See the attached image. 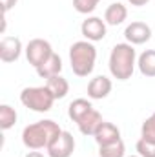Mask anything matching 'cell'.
<instances>
[{
	"label": "cell",
	"mask_w": 155,
	"mask_h": 157,
	"mask_svg": "<svg viewBox=\"0 0 155 157\" xmlns=\"http://www.w3.org/2000/svg\"><path fill=\"white\" fill-rule=\"evenodd\" d=\"M60 132L62 128L51 119L37 121L33 124H28L22 130V143L29 150H42V148H47Z\"/></svg>",
	"instance_id": "obj_1"
},
{
	"label": "cell",
	"mask_w": 155,
	"mask_h": 157,
	"mask_svg": "<svg viewBox=\"0 0 155 157\" xmlns=\"http://www.w3.org/2000/svg\"><path fill=\"white\" fill-rule=\"evenodd\" d=\"M135 66H137V53H135V48L131 44L120 42L112 48L108 68H110V73L113 78H117V80L131 78Z\"/></svg>",
	"instance_id": "obj_2"
},
{
	"label": "cell",
	"mask_w": 155,
	"mask_h": 157,
	"mask_svg": "<svg viewBox=\"0 0 155 157\" xmlns=\"http://www.w3.org/2000/svg\"><path fill=\"white\" fill-rule=\"evenodd\" d=\"M97 62V48L89 40H77L70 48V64L77 77H88L93 73Z\"/></svg>",
	"instance_id": "obj_3"
},
{
	"label": "cell",
	"mask_w": 155,
	"mask_h": 157,
	"mask_svg": "<svg viewBox=\"0 0 155 157\" xmlns=\"http://www.w3.org/2000/svg\"><path fill=\"white\" fill-rule=\"evenodd\" d=\"M57 99L53 97V93L47 90V86H29L24 88L20 91V102L37 113H46L53 108V102Z\"/></svg>",
	"instance_id": "obj_4"
},
{
	"label": "cell",
	"mask_w": 155,
	"mask_h": 157,
	"mask_svg": "<svg viewBox=\"0 0 155 157\" xmlns=\"http://www.w3.org/2000/svg\"><path fill=\"white\" fill-rule=\"evenodd\" d=\"M24 51H26L28 62H29L33 68H39L44 60H47V59L55 53L53 48H51V44L44 39H31L26 44V49H24Z\"/></svg>",
	"instance_id": "obj_5"
},
{
	"label": "cell",
	"mask_w": 155,
	"mask_h": 157,
	"mask_svg": "<svg viewBox=\"0 0 155 157\" xmlns=\"http://www.w3.org/2000/svg\"><path fill=\"white\" fill-rule=\"evenodd\" d=\"M46 150L49 157H71L75 152V139L70 132L62 130Z\"/></svg>",
	"instance_id": "obj_6"
},
{
	"label": "cell",
	"mask_w": 155,
	"mask_h": 157,
	"mask_svg": "<svg viewBox=\"0 0 155 157\" xmlns=\"http://www.w3.org/2000/svg\"><path fill=\"white\" fill-rule=\"evenodd\" d=\"M106 22L100 17H88L82 24H80V33L82 37L89 42H99L106 37Z\"/></svg>",
	"instance_id": "obj_7"
},
{
	"label": "cell",
	"mask_w": 155,
	"mask_h": 157,
	"mask_svg": "<svg viewBox=\"0 0 155 157\" xmlns=\"http://www.w3.org/2000/svg\"><path fill=\"white\" fill-rule=\"evenodd\" d=\"M124 37L128 40V44H131V46H141V44H146L148 40L152 39V28H150L146 22L135 20V22H131V24L126 26Z\"/></svg>",
	"instance_id": "obj_8"
},
{
	"label": "cell",
	"mask_w": 155,
	"mask_h": 157,
	"mask_svg": "<svg viewBox=\"0 0 155 157\" xmlns=\"http://www.w3.org/2000/svg\"><path fill=\"white\" fill-rule=\"evenodd\" d=\"M24 49L26 48L22 46V40L18 37H4L0 40V60L6 64L15 62L20 59Z\"/></svg>",
	"instance_id": "obj_9"
},
{
	"label": "cell",
	"mask_w": 155,
	"mask_h": 157,
	"mask_svg": "<svg viewBox=\"0 0 155 157\" xmlns=\"http://www.w3.org/2000/svg\"><path fill=\"white\" fill-rule=\"evenodd\" d=\"M112 78H108L106 75H97L89 80L88 84V97L93 101H102L112 93Z\"/></svg>",
	"instance_id": "obj_10"
},
{
	"label": "cell",
	"mask_w": 155,
	"mask_h": 157,
	"mask_svg": "<svg viewBox=\"0 0 155 157\" xmlns=\"http://www.w3.org/2000/svg\"><path fill=\"white\" fill-rule=\"evenodd\" d=\"M95 143L99 146H106V144H112V143H117L120 141V130L117 128L113 122H108V121H102L100 126L97 128L95 135H93Z\"/></svg>",
	"instance_id": "obj_11"
},
{
	"label": "cell",
	"mask_w": 155,
	"mask_h": 157,
	"mask_svg": "<svg viewBox=\"0 0 155 157\" xmlns=\"http://www.w3.org/2000/svg\"><path fill=\"white\" fill-rule=\"evenodd\" d=\"M100 122H102V115L95 110V108H91L84 117L80 119L77 122V126H78V132L82 133V135H95V132H97V128L100 126Z\"/></svg>",
	"instance_id": "obj_12"
},
{
	"label": "cell",
	"mask_w": 155,
	"mask_h": 157,
	"mask_svg": "<svg viewBox=\"0 0 155 157\" xmlns=\"http://www.w3.org/2000/svg\"><path fill=\"white\" fill-rule=\"evenodd\" d=\"M126 18H128V9H126V6L120 4V2L110 4V6L106 7V11H104V22H106L108 26H120Z\"/></svg>",
	"instance_id": "obj_13"
},
{
	"label": "cell",
	"mask_w": 155,
	"mask_h": 157,
	"mask_svg": "<svg viewBox=\"0 0 155 157\" xmlns=\"http://www.w3.org/2000/svg\"><path fill=\"white\" fill-rule=\"evenodd\" d=\"M35 70H37V75L42 78H49V77H55V75H60V71H62V59H60V55L53 53L47 60H44L39 68H35Z\"/></svg>",
	"instance_id": "obj_14"
},
{
	"label": "cell",
	"mask_w": 155,
	"mask_h": 157,
	"mask_svg": "<svg viewBox=\"0 0 155 157\" xmlns=\"http://www.w3.org/2000/svg\"><path fill=\"white\" fill-rule=\"evenodd\" d=\"M137 68L144 77H155V49H146L137 57Z\"/></svg>",
	"instance_id": "obj_15"
},
{
	"label": "cell",
	"mask_w": 155,
	"mask_h": 157,
	"mask_svg": "<svg viewBox=\"0 0 155 157\" xmlns=\"http://www.w3.org/2000/svg\"><path fill=\"white\" fill-rule=\"evenodd\" d=\"M46 86L53 93L55 99H64L70 93V82L62 77V75H55V77L46 78Z\"/></svg>",
	"instance_id": "obj_16"
},
{
	"label": "cell",
	"mask_w": 155,
	"mask_h": 157,
	"mask_svg": "<svg viewBox=\"0 0 155 157\" xmlns=\"http://www.w3.org/2000/svg\"><path fill=\"white\" fill-rule=\"evenodd\" d=\"M91 108H93V104H91L88 99H82V97H80V99H75V101L70 102V106H68V115H70V119H71L73 122H78Z\"/></svg>",
	"instance_id": "obj_17"
},
{
	"label": "cell",
	"mask_w": 155,
	"mask_h": 157,
	"mask_svg": "<svg viewBox=\"0 0 155 157\" xmlns=\"http://www.w3.org/2000/svg\"><path fill=\"white\" fill-rule=\"evenodd\" d=\"M17 110L13 108V106H9V104H0V128L6 132V130H9V128H13L15 126V122H17Z\"/></svg>",
	"instance_id": "obj_18"
},
{
	"label": "cell",
	"mask_w": 155,
	"mask_h": 157,
	"mask_svg": "<svg viewBox=\"0 0 155 157\" xmlns=\"http://www.w3.org/2000/svg\"><path fill=\"white\" fill-rule=\"evenodd\" d=\"M126 155V146L120 141L106 144V146H99V157H124Z\"/></svg>",
	"instance_id": "obj_19"
},
{
	"label": "cell",
	"mask_w": 155,
	"mask_h": 157,
	"mask_svg": "<svg viewBox=\"0 0 155 157\" xmlns=\"http://www.w3.org/2000/svg\"><path fill=\"white\" fill-rule=\"evenodd\" d=\"M141 139L155 143V112L142 122V126H141Z\"/></svg>",
	"instance_id": "obj_20"
},
{
	"label": "cell",
	"mask_w": 155,
	"mask_h": 157,
	"mask_svg": "<svg viewBox=\"0 0 155 157\" xmlns=\"http://www.w3.org/2000/svg\"><path fill=\"white\" fill-rule=\"evenodd\" d=\"M100 0H73V7L77 13H82V15H88V13H93L97 9Z\"/></svg>",
	"instance_id": "obj_21"
},
{
	"label": "cell",
	"mask_w": 155,
	"mask_h": 157,
	"mask_svg": "<svg viewBox=\"0 0 155 157\" xmlns=\"http://www.w3.org/2000/svg\"><path fill=\"white\" fill-rule=\"evenodd\" d=\"M135 150H137V154L141 157H155V143L139 139L137 144H135Z\"/></svg>",
	"instance_id": "obj_22"
},
{
	"label": "cell",
	"mask_w": 155,
	"mask_h": 157,
	"mask_svg": "<svg viewBox=\"0 0 155 157\" xmlns=\"http://www.w3.org/2000/svg\"><path fill=\"white\" fill-rule=\"evenodd\" d=\"M17 2H18V0H0V4H2V13L7 15V11L13 9V7L17 6Z\"/></svg>",
	"instance_id": "obj_23"
},
{
	"label": "cell",
	"mask_w": 155,
	"mask_h": 157,
	"mask_svg": "<svg viewBox=\"0 0 155 157\" xmlns=\"http://www.w3.org/2000/svg\"><path fill=\"white\" fill-rule=\"evenodd\" d=\"M131 6H135V7H142V6H146L150 0H128Z\"/></svg>",
	"instance_id": "obj_24"
},
{
	"label": "cell",
	"mask_w": 155,
	"mask_h": 157,
	"mask_svg": "<svg viewBox=\"0 0 155 157\" xmlns=\"http://www.w3.org/2000/svg\"><path fill=\"white\" fill-rule=\"evenodd\" d=\"M24 157H46L44 154H40V152H37V150H33V152H28Z\"/></svg>",
	"instance_id": "obj_25"
},
{
	"label": "cell",
	"mask_w": 155,
	"mask_h": 157,
	"mask_svg": "<svg viewBox=\"0 0 155 157\" xmlns=\"http://www.w3.org/2000/svg\"><path fill=\"white\" fill-rule=\"evenodd\" d=\"M130 157H141V155H139V154H137V155H130Z\"/></svg>",
	"instance_id": "obj_26"
}]
</instances>
